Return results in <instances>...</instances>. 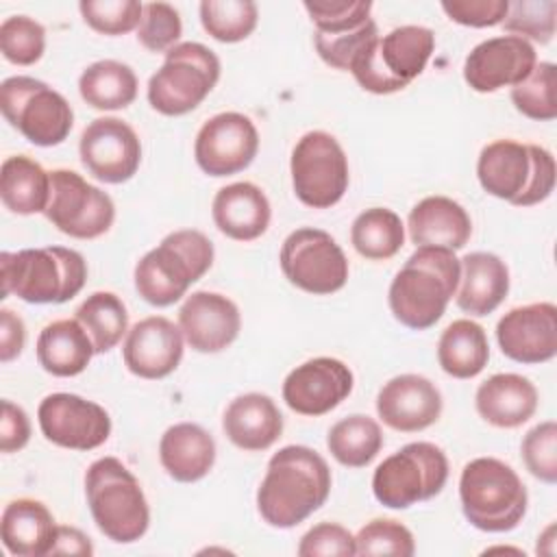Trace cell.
<instances>
[{"label": "cell", "instance_id": "1", "mask_svg": "<svg viewBox=\"0 0 557 557\" xmlns=\"http://www.w3.org/2000/svg\"><path fill=\"white\" fill-rule=\"evenodd\" d=\"M331 483V468L318 450L300 444L283 446L268 461L257 490V509L270 527L292 529L326 503Z\"/></svg>", "mask_w": 557, "mask_h": 557}, {"label": "cell", "instance_id": "2", "mask_svg": "<svg viewBox=\"0 0 557 557\" xmlns=\"http://www.w3.org/2000/svg\"><path fill=\"white\" fill-rule=\"evenodd\" d=\"M459 278L461 263L455 250L418 246L389 285L387 302L394 318L411 331L431 329L457 294Z\"/></svg>", "mask_w": 557, "mask_h": 557}, {"label": "cell", "instance_id": "3", "mask_svg": "<svg viewBox=\"0 0 557 557\" xmlns=\"http://www.w3.org/2000/svg\"><path fill=\"white\" fill-rule=\"evenodd\" d=\"M2 296H17L30 305H61L72 300L87 281V261L65 246L0 252Z\"/></svg>", "mask_w": 557, "mask_h": 557}, {"label": "cell", "instance_id": "4", "mask_svg": "<svg viewBox=\"0 0 557 557\" xmlns=\"http://www.w3.org/2000/svg\"><path fill=\"white\" fill-rule=\"evenodd\" d=\"M213 244L196 228H181L161 239L135 265L137 294L152 307L178 302L213 265Z\"/></svg>", "mask_w": 557, "mask_h": 557}, {"label": "cell", "instance_id": "5", "mask_svg": "<svg viewBox=\"0 0 557 557\" xmlns=\"http://www.w3.org/2000/svg\"><path fill=\"white\" fill-rule=\"evenodd\" d=\"M555 157L537 144L496 139L483 146L476 161V178L494 198L516 207L544 202L555 189Z\"/></svg>", "mask_w": 557, "mask_h": 557}, {"label": "cell", "instance_id": "6", "mask_svg": "<svg viewBox=\"0 0 557 557\" xmlns=\"http://www.w3.org/2000/svg\"><path fill=\"white\" fill-rule=\"evenodd\" d=\"M459 500L466 520L485 533L513 531L529 507L522 479L496 457H476L463 466Z\"/></svg>", "mask_w": 557, "mask_h": 557}, {"label": "cell", "instance_id": "7", "mask_svg": "<svg viewBox=\"0 0 557 557\" xmlns=\"http://www.w3.org/2000/svg\"><path fill=\"white\" fill-rule=\"evenodd\" d=\"M85 496L100 533L115 544L146 535L150 507L137 476L117 459L100 457L85 472Z\"/></svg>", "mask_w": 557, "mask_h": 557}, {"label": "cell", "instance_id": "8", "mask_svg": "<svg viewBox=\"0 0 557 557\" xmlns=\"http://www.w3.org/2000/svg\"><path fill=\"white\" fill-rule=\"evenodd\" d=\"M435 50V35L426 26L407 24L368 41L350 61L348 72L370 94H394L418 78Z\"/></svg>", "mask_w": 557, "mask_h": 557}, {"label": "cell", "instance_id": "9", "mask_svg": "<svg viewBox=\"0 0 557 557\" xmlns=\"http://www.w3.org/2000/svg\"><path fill=\"white\" fill-rule=\"evenodd\" d=\"M218 54L198 41L176 44L148 81V102L161 115H185L213 91L220 81Z\"/></svg>", "mask_w": 557, "mask_h": 557}, {"label": "cell", "instance_id": "10", "mask_svg": "<svg viewBox=\"0 0 557 557\" xmlns=\"http://www.w3.org/2000/svg\"><path fill=\"white\" fill-rule=\"evenodd\" d=\"M448 481V459L431 442H411L385 457L372 474V494L387 509L435 498Z\"/></svg>", "mask_w": 557, "mask_h": 557}, {"label": "cell", "instance_id": "11", "mask_svg": "<svg viewBox=\"0 0 557 557\" xmlns=\"http://www.w3.org/2000/svg\"><path fill=\"white\" fill-rule=\"evenodd\" d=\"M0 111L24 139L41 148L63 144L74 126V111L63 94L33 76L2 81Z\"/></svg>", "mask_w": 557, "mask_h": 557}, {"label": "cell", "instance_id": "12", "mask_svg": "<svg viewBox=\"0 0 557 557\" xmlns=\"http://www.w3.org/2000/svg\"><path fill=\"white\" fill-rule=\"evenodd\" d=\"M289 174L296 198L311 209L337 205L350 183L348 157L342 144L326 131H309L296 141Z\"/></svg>", "mask_w": 557, "mask_h": 557}, {"label": "cell", "instance_id": "13", "mask_svg": "<svg viewBox=\"0 0 557 557\" xmlns=\"http://www.w3.org/2000/svg\"><path fill=\"white\" fill-rule=\"evenodd\" d=\"M278 263L294 287L313 296L335 294L348 281V259L322 228L302 226L289 233L281 246Z\"/></svg>", "mask_w": 557, "mask_h": 557}, {"label": "cell", "instance_id": "14", "mask_svg": "<svg viewBox=\"0 0 557 557\" xmlns=\"http://www.w3.org/2000/svg\"><path fill=\"white\" fill-rule=\"evenodd\" d=\"M44 215L74 239H96L113 226L115 205L78 172L59 168L50 172V200Z\"/></svg>", "mask_w": 557, "mask_h": 557}, {"label": "cell", "instance_id": "15", "mask_svg": "<svg viewBox=\"0 0 557 557\" xmlns=\"http://www.w3.org/2000/svg\"><path fill=\"white\" fill-rule=\"evenodd\" d=\"M37 420L48 442L70 450H94L111 435L109 411L78 394H48L37 407Z\"/></svg>", "mask_w": 557, "mask_h": 557}, {"label": "cell", "instance_id": "16", "mask_svg": "<svg viewBox=\"0 0 557 557\" xmlns=\"http://www.w3.org/2000/svg\"><path fill=\"white\" fill-rule=\"evenodd\" d=\"M259 150V133L252 120L237 111L209 117L194 141V159L209 176H231L246 170Z\"/></svg>", "mask_w": 557, "mask_h": 557}, {"label": "cell", "instance_id": "17", "mask_svg": "<svg viewBox=\"0 0 557 557\" xmlns=\"http://www.w3.org/2000/svg\"><path fill=\"white\" fill-rule=\"evenodd\" d=\"M87 172L109 185L131 181L141 163V141L131 124L120 117L91 120L78 141Z\"/></svg>", "mask_w": 557, "mask_h": 557}, {"label": "cell", "instance_id": "18", "mask_svg": "<svg viewBox=\"0 0 557 557\" xmlns=\"http://www.w3.org/2000/svg\"><path fill=\"white\" fill-rule=\"evenodd\" d=\"M352 370L335 357H315L296 366L283 381L285 405L309 418L324 416L352 392Z\"/></svg>", "mask_w": 557, "mask_h": 557}, {"label": "cell", "instance_id": "19", "mask_svg": "<svg viewBox=\"0 0 557 557\" xmlns=\"http://www.w3.org/2000/svg\"><path fill=\"white\" fill-rule=\"evenodd\" d=\"M537 63L533 44L516 35H498L476 44L463 61V81L479 94L522 83Z\"/></svg>", "mask_w": 557, "mask_h": 557}, {"label": "cell", "instance_id": "20", "mask_svg": "<svg viewBox=\"0 0 557 557\" xmlns=\"http://www.w3.org/2000/svg\"><path fill=\"white\" fill-rule=\"evenodd\" d=\"M500 352L516 363H546L557 355V307L531 302L513 307L496 324Z\"/></svg>", "mask_w": 557, "mask_h": 557}, {"label": "cell", "instance_id": "21", "mask_svg": "<svg viewBox=\"0 0 557 557\" xmlns=\"http://www.w3.org/2000/svg\"><path fill=\"white\" fill-rule=\"evenodd\" d=\"M183 350V331L163 315H150L128 329L122 359L131 374L157 381L170 376L178 368Z\"/></svg>", "mask_w": 557, "mask_h": 557}, {"label": "cell", "instance_id": "22", "mask_svg": "<svg viewBox=\"0 0 557 557\" xmlns=\"http://www.w3.org/2000/svg\"><path fill=\"white\" fill-rule=\"evenodd\" d=\"M442 394L422 374H398L376 394V413L394 431L418 433L435 424L442 416Z\"/></svg>", "mask_w": 557, "mask_h": 557}, {"label": "cell", "instance_id": "23", "mask_svg": "<svg viewBox=\"0 0 557 557\" xmlns=\"http://www.w3.org/2000/svg\"><path fill=\"white\" fill-rule=\"evenodd\" d=\"M178 329L196 352H220L237 339L242 315L228 296L202 289L181 305Z\"/></svg>", "mask_w": 557, "mask_h": 557}, {"label": "cell", "instance_id": "24", "mask_svg": "<svg viewBox=\"0 0 557 557\" xmlns=\"http://www.w3.org/2000/svg\"><path fill=\"white\" fill-rule=\"evenodd\" d=\"M211 215L222 235L235 242H252L268 231L272 207L261 187L239 181L218 189L211 202Z\"/></svg>", "mask_w": 557, "mask_h": 557}, {"label": "cell", "instance_id": "25", "mask_svg": "<svg viewBox=\"0 0 557 557\" xmlns=\"http://www.w3.org/2000/svg\"><path fill=\"white\" fill-rule=\"evenodd\" d=\"M537 387L522 374L498 372L483 381L474 394L479 416L496 429H518L537 411Z\"/></svg>", "mask_w": 557, "mask_h": 557}, {"label": "cell", "instance_id": "26", "mask_svg": "<svg viewBox=\"0 0 557 557\" xmlns=\"http://www.w3.org/2000/svg\"><path fill=\"white\" fill-rule=\"evenodd\" d=\"M224 435L242 450H268L283 433V413L268 394L248 392L228 403L222 416Z\"/></svg>", "mask_w": 557, "mask_h": 557}, {"label": "cell", "instance_id": "27", "mask_svg": "<svg viewBox=\"0 0 557 557\" xmlns=\"http://www.w3.org/2000/svg\"><path fill=\"white\" fill-rule=\"evenodd\" d=\"M407 228L416 246L459 250L470 242L472 220L457 200L448 196H426L409 211Z\"/></svg>", "mask_w": 557, "mask_h": 557}, {"label": "cell", "instance_id": "28", "mask_svg": "<svg viewBox=\"0 0 557 557\" xmlns=\"http://www.w3.org/2000/svg\"><path fill=\"white\" fill-rule=\"evenodd\" d=\"M461 263L457 307L474 318L490 315L509 294L507 263L494 252H468Z\"/></svg>", "mask_w": 557, "mask_h": 557}, {"label": "cell", "instance_id": "29", "mask_svg": "<svg viewBox=\"0 0 557 557\" xmlns=\"http://www.w3.org/2000/svg\"><path fill=\"white\" fill-rule=\"evenodd\" d=\"M59 524L50 509L35 498L11 500L0 520V535L4 548L15 557L52 555Z\"/></svg>", "mask_w": 557, "mask_h": 557}, {"label": "cell", "instance_id": "30", "mask_svg": "<svg viewBox=\"0 0 557 557\" xmlns=\"http://www.w3.org/2000/svg\"><path fill=\"white\" fill-rule=\"evenodd\" d=\"M159 461L178 483L205 479L215 463V442L196 422H178L165 429L159 442Z\"/></svg>", "mask_w": 557, "mask_h": 557}, {"label": "cell", "instance_id": "31", "mask_svg": "<svg viewBox=\"0 0 557 557\" xmlns=\"http://www.w3.org/2000/svg\"><path fill=\"white\" fill-rule=\"evenodd\" d=\"M39 366L61 379L81 374L96 355L94 344L76 318H63L46 324L37 337Z\"/></svg>", "mask_w": 557, "mask_h": 557}, {"label": "cell", "instance_id": "32", "mask_svg": "<svg viewBox=\"0 0 557 557\" xmlns=\"http://www.w3.org/2000/svg\"><path fill=\"white\" fill-rule=\"evenodd\" d=\"M0 198L11 213H44L50 200V172L26 154L7 157L0 168Z\"/></svg>", "mask_w": 557, "mask_h": 557}, {"label": "cell", "instance_id": "33", "mask_svg": "<svg viewBox=\"0 0 557 557\" xmlns=\"http://www.w3.org/2000/svg\"><path fill=\"white\" fill-rule=\"evenodd\" d=\"M490 361L485 329L470 318L450 322L437 342V363L453 379H474Z\"/></svg>", "mask_w": 557, "mask_h": 557}, {"label": "cell", "instance_id": "34", "mask_svg": "<svg viewBox=\"0 0 557 557\" xmlns=\"http://www.w3.org/2000/svg\"><path fill=\"white\" fill-rule=\"evenodd\" d=\"M137 76L131 65L102 59L87 65L78 78L81 98L98 111H117L126 109L137 98Z\"/></svg>", "mask_w": 557, "mask_h": 557}, {"label": "cell", "instance_id": "35", "mask_svg": "<svg viewBox=\"0 0 557 557\" xmlns=\"http://www.w3.org/2000/svg\"><path fill=\"white\" fill-rule=\"evenodd\" d=\"M383 431L379 422L366 413L342 418L329 429L326 448L333 459L346 468H363L383 448Z\"/></svg>", "mask_w": 557, "mask_h": 557}, {"label": "cell", "instance_id": "36", "mask_svg": "<svg viewBox=\"0 0 557 557\" xmlns=\"http://www.w3.org/2000/svg\"><path fill=\"white\" fill-rule=\"evenodd\" d=\"M352 248L368 261H387L405 246V224L387 207L361 211L350 226Z\"/></svg>", "mask_w": 557, "mask_h": 557}, {"label": "cell", "instance_id": "37", "mask_svg": "<svg viewBox=\"0 0 557 557\" xmlns=\"http://www.w3.org/2000/svg\"><path fill=\"white\" fill-rule=\"evenodd\" d=\"M76 320L87 331L96 355L115 348L128 333V313L113 292H94L76 309Z\"/></svg>", "mask_w": 557, "mask_h": 557}, {"label": "cell", "instance_id": "38", "mask_svg": "<svg viewBox=\"0 0 557 557\" xmlns=\"http://www.w3.org/2000/svg\"><path fill=\"white\" fill-rule=\"evenodd\" d=\"M259 22V7L252 0H202L200 24L222 44H237L252 35Z\"/></svg>", "mask_w": 557, "mask_h": 557}, {"label": "cell", "instance_id": "39", "mask_svg": "<svg viewBox=\"0 0 557 557\" xmlns=\"http://www.w3.org/2000/svg\"><path fill=\"white\" fill-rule=\"evenodd\" d=\"M511 102L518 113L535 122L557 117V65L540 61L531 74L511 87Z\"/></svg>", "mask_w": 557, "mask_h": 557}, {"label": "cell", "instance_id": "40", "mask_svg": "<svg viewBox=\"0 0 557 557\" xmlns=\"http://www.w3.org/2000/svg\"><path fill=\"white\" fill-rule=\"evenodd\" d=\"M557 26V2L555 0H516L509 2L503 28L509 35L522 37L529 44H548Z\"/></svg>", "mask_w": 557, "mask_h": 557}, {"label": "cell", "instance_id": "41", "mask_svg": "<svg viewBox=\"0 0 557 557\" xmlns=\"http://www.w3.org/2000/svg\"><path fill=\"white\" fill-rule=\"evenodd\" d=\"M0 50L9 63L33 65L44 57L46 28L28 15H11L0 24Z\"/></svg>", "mask_w": 557, "mask_h": 557}, {"label": "cell", "instance_id": "42", "mask_svg": "<svg viewBox=\"0 0 557 557\" xmlns=\"http://www.w3.org/2000/svg\"><path fill=\"white\" fill-rule=\"evenodd\" d=\"M318 35H342L363 26L370 17V0H305Z\"/></svg>", "mask_w": 557, "mask_h": 557}, {"label": "cell", "instance_id": "43", "mask_svg": "<svg viewBox=\"0 0 557 557\" xmlns=\"http://www.w3.org/2000/svg\"><path fill=\"white\" fill-rule=\"evenodd\" d=\"M78 11L89 28L117 37L139 28L144 4L137 0H83Z\"/></svg>", "mask_w": 557, "mask_h": 557}, {"label": "cell", "instance_id": "44", "mask_svg": "<svg viewBox=\"0 0 557 557\" xmlns=\"http://www.w3.org/2000/svg\"><path fill=\"white\" fill-rule=\"evenodd\" d=\"M357 555H398L411 557L416 553L413 533L389 518H374L366 522L355 535Z\"/></svg>", "mask_w": 557, "mask_h": 557}, {"label": "cell", "instance_id": "45", "mask_svg": "<svg viewBox=\"0 0 557 557\" xmlns=\"http://www.w3.org/2000/svg\"><path fill=\"white\" fill-rule=\"evenodd\" d=\"M520 455L527 470L542 483H557V424L553 420L535 424L527 431Z\"/></svg>", "mask_w": 557, "mask_h": 557}, {"label": "cell", "instance_id": "46", "mask_svg": "<svg viewBox=\"0 0 557 557\" xmlns=\"http://www.w3.org/2000/svg\"><path fill=\"white\" fill-rule=\"evenodd\" d=\"M183 35V22L178 11L168 2L144 4L141 22L137 28V41L148 52H168L178 44Z\"/></svg>", "mask_w": 557, "mask_h": 557}, {"label": "cell", "instance_id": "47", "mask_svg": "<svg viewBox=\"0 0 557 557\" xmlns=\"http://www.w3.org/2000/svg\"><path fill=\"white\" fill-rule=\"evenodd\" d=\"M374 37H379V28L374 20H368L363 26L350 30V33H342V35H313V44L315 50L320 54V59L335 67V70H346L350 67V61L357 57V52L372 41Z\"/></svg>", "mask_w": 557, "mask_h": 557}, {"label": "cell", "instance_id": "48", "mask_svg": "<svg viewBox=\"0 0 557 557\" xmlns=\"http://www.w3.org/2000/svg\"><path fill=\"white\" fill-rule=\"evenodd\" d=\"M300 557H350L357 555L355 535L337 522H320L311 527L298 544Z\"/></svg>", "mask_w": 557, "mask_h": 557}, {"label": "cell", "instance_id": "49", "mask_svg": "<svg viewBox=\"0 0 557 557\" xmlns=\"http://www.w3.org/2000/svg\"><path fill=\"white\" fill-rule=\"evenodd\" d=\"M509 2L507 0H444L442 11L448 20L472 26V28H487L503 24L507 15Z\"/></svg>", "mask_w": 557, "mask_h": 557}, {"label": "cell", "instance_id": "50", "mask_svg": "<svg viewBox=\"0 0 557 557\" xmlns=\"http://www.w3.org/2000/svg\"><path fill=\"white\" fill-rule=\"evenodd\" d=\"M30 440V420L26 411L11 403L2 400V418H0V450L2 453H17Z\"/></svg>", "mask_w": 557, "mask_h": 557}, {"label": "cell", "instance_id": "51", "mask_svg": "<svg viewBox=\"0 0 557 557\" xmlns=\"http://www.w3.org/2000/svg\"><path fill=\"white\" fill-rule=\"evenodd\" d=\"M24 344H26L24 320L11 309H2L0 311V361L9 363L15 357H20Z\"/></svg>", "mask_w": 557, "mask_h": 557}, {"label": "cell", "instance_id": "52", "mask_svg": "<svg viewBox=\"0 0 557 557\" xmlns=\"http://www.w3.org/2000/svg\"><path fill=\"white\" fill-rule=\"evenodd\" d=\"M52 555H81V557H91L94 546L89 537L74 529V527H61L57 529V540L52 546Z\"/></svg>", "mask_w": 557, "mask_h": 557}]
</instances>
